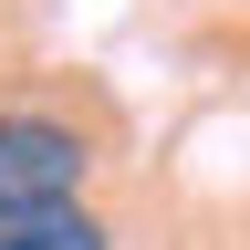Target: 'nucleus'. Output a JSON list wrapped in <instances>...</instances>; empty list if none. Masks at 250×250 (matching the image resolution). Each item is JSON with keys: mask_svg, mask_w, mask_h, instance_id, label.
Segmentation results:
<instances>
[{"mask_svg": "<svg viewBox=\"0 0 250 250\" xmlns=\"http://www.w3.org/2000/svg\"><path fill=\"white\" fill-rule=\"evenodd\" d=\"M83 136L52 115H0V219H42V208H83Z\"/></svg>", "mask_w": 250, "mask_h": 250, "instance_id": "obj_1", "label": "nucleus"}, {"mask_svg": "<svg viewBox=\"0 0 250 250\" xmlns=\"http://www.w3.org/2000/svg\"><path fill=\"white\" fill-rule=\"evenodd\" d=\"M0 250H104L94 208H42V219H0Z\"/></svg>", "mask_w": 250, "mask_h": 250, "instance_id": "obj_2", "label": "nucleus"}]
</instances>
